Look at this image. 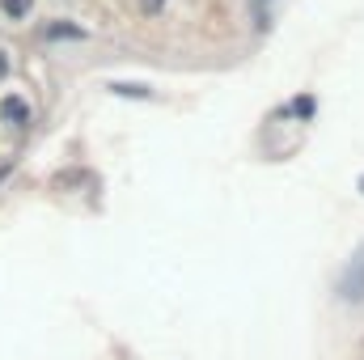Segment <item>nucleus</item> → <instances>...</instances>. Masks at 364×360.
I'll return each instance as SVG.
<instances>
[{
	"mask_svg": "<svg viewBox=\"0 0 364 360\" xmlns=\"http://www.w3.org/2000/svg\"><path fill=\"white\" fill-rule=\"evenodd\" d=\"M335 297H339L343 305H364V250H356V255L348 259V268L339 271Z\"/></svg>",
	"mask_w": 364,
	"mask_h": 360,
	"instance_id": "nucleus-1",
	"label": "nucleus"
},
{
	"mask_svg": "<svg viewBox=\"0 0 364 360\" xmlns=\"http://www.w3.org/2000/svg\"><path fill=\"white\" fill-rule=\"evenodd\" d=\"M0 119H4L9 127H26V123H30V102H26L21 93H9V97L0 102Z\"/></svg>",
	"mask_w": 364,
	"mask_h": 360,
	"instance_id": "nucleus-2",
	"label": "nucleus"
},
{
	"mask_svg": "<svg viewBox=\"0 0 364 360\" xmlns=\"http://www.w3.org/2000/svg\"><path fill=\"white\" fill-rule=\"evenodd\" d=\"M110 90L119 93V97H149V85H132V81H114V85H110Z\"/></svg>",
	"mask_w": 364,
	"mask_h": 360,
	"instance_id": "nucleus-3",
	"label": "nucleus"
},
{
	"mask_svg": "<svg viewBox=\"0 0 364 360\" xmlns=\"http://www.w3.org/2000/svg\"><path fill=\"white\" fill-rule=\"evenodd\" d=\"M81 26H47V38H81Z\"/></svg>",
	"mask_w": 364,
	"mask_h": 360,
	"instance_id": "nucleus-4",
	"label": "nucleus"
},
{
	"mask_svg": "<svg viewBox=\"0 0 364 360\" xmlns=\"http://www.w3.org/2000/svg\"><path fill=\"white\" fill-rule=\"evenodd\" d=\"M292 115H296V119H309V115H314V97H309V93H301V97L292 102Z\"/></svg>",
	"mask_w": 364,
	"mask_h": 360,
	"instance_id": "nucleus-5",
	"label": "nucleus"
},
{
	"mask_svg": "<svg viewBox=\"0 0 364 360\" xmlns=\"http://www.w3.org/2000/svg\"><path fill=\"white\" fill-rule=\"evenodd\" d=\"M0 9H4L9 17H26V13H30V0H0Z\"/></svg>",
	"mask_w": 364,
	"mask_h": 360,
	"instance_id": "nucleus-6",
	"label": "nucleus"
},
{
	"mask_svg": "<svg viewBox=\"0 0 364 360\" xmlns=\"http://www.w3.org/2000/svg\"><path fill=\"white\" fill-rule=\"evenodd\" d=\"M4 73H9V60H4V51H0V77H4Z\"/></svg>",
	"mask_w": 364,
	"mask_h": 360,
	"instance_id": "nucleus-7",
	"label": "nucleus"
},
{
	"mask_svg": "<svg viewBox=\"0 0 364 360\" xmlns=\"http://www.w3.org/2000/svg\"><path fill=\"white\" fill-rule=\"evenodd\" d=\"M360 191H364V179H360Z\"/></svg>",
	"mask_w": 364,
	"mask_h": 360,
	"instance_id": "nucleus-8",
	"label": "nucleus"
}]
</instances>
